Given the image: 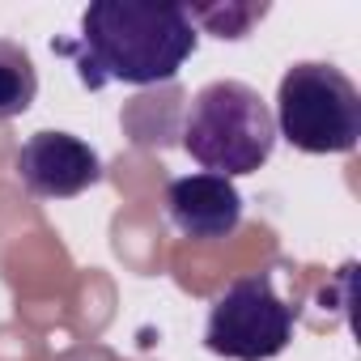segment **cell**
Returning a JSON list of instances; mask_svg holds the SVG:
<instances>
[{
  "label": "cell",
  "instance_id": "6",
  "mask_svg": "<svg viewBox=\"0 0 361 361\" xmlns=\"http://www.w3.org/2000/svg\"><path fill=\"white\" fill-rule=\"evenodd\" d=\"M166 217L183 238L217 243L243 226V192L234 188V178L209 170L183 174L166 188Z\"/></svg>",
  "mask_w": 361,
  "mask_h": 361
},
{
  "label": "cell",
  "instance_id": "5",
  "mask_svg": "<svg viewBox=\"0 0 361 361\" xmlns=\"http://www.w3.org/2000/svg\"><path fill=\"white\" fill-rule=\"evenodd\" d=\"M18 178L39 200H73L102 178V157L73 132H35L18 149Z\"/></svg>",
  "mask_w": 361,
  "mask_h": 361
},
{
  "label": "cell",
  "instance_id": "8",
  "mask_svg": "<svg viewBox=\"0 0 361 361\" xmlns=\"http://www.w3.org/2000/svg\"><path fill=\"white\" fill-rule=\"evenodd\" d=\"M192 22H204L217 39H247V30L268 13V5H226V9H192L183 5Z\"/></svg>",
  "mask_w": 361,
  "mask_h": 361
},
{
  "label": "cell",
  "instance_id": "4",
  "mask_svg": "<svg viewBox=\"0 0 361 361\" xmlns=\"http://www.w3.org/2000/svg\"><path fill=\"white\" fill-rule=\"evenodd\" d=\"M293 340V306L276 293L268 272L238 276L209 310L204 344L230 361H272Z\"/></svg>",
  "mask_w": 361,
  "mask_h": 361
},
{
  "label": "cell",
  "instance_id": "7",
  "mask_svg": "<svg viewBox=\"0 0 361 361\" xmlns=\"http://www.w3.org/2000/svg\"><path fill=\"white\" fill-rule=\"evenodd\" d=\"M35 98H39V73L30 51L22 43L0 39V123L26 115Z\"/></svg>",
  "mask_w": 361,
  "mask_h": 361
},
{
  "label": "cell",
  "instance_id": "2",
  "mask_svg": "<svg viewBox=\"0 0 361 361\" xmlns=\"http://www.w3.org/2000/svg\"><path fill=\"white\" fill-rule=\"evenodd\" d=\"M178 136H183L192 161H200L209 174L238 178V174H255L272 157L276 119L255 85L226 77L192 94Z\"/></svg>",
  "mask_w": 361,
  "mask_h": 361
},
{
  "label": "cell",
  "instance_id": "1",
  "mask_svg": "<svg viewBox=\"0 0 361 361\" xmlns=\"http://www.w3.org/2000/svg\"><path fill=\"white\" fill-rule=\"evenodd\" d=\"M200 30L183 5H132V0H94L81 13L77 39H56L85 90L102 85H161L174 81L196 56Z\"/></svg>",
  "mask_w": 361,
  "mask_h": 361
},
{
  "label": "cell",
  "instance_id": "3",
  "mask_svg": "<svg viewBox=\"0 0 361 361\" xmlns=\"http://www.w3.org/2000/svg\"><path fill=\"white\" fill-rule=\"evenodd\" d=\"M276 136L302 153H353L361 140V94L323 60H302L276 90Z\"/></svg>",
  "mask_w": 361,
  "mask_h": 361
}]
</instances>
